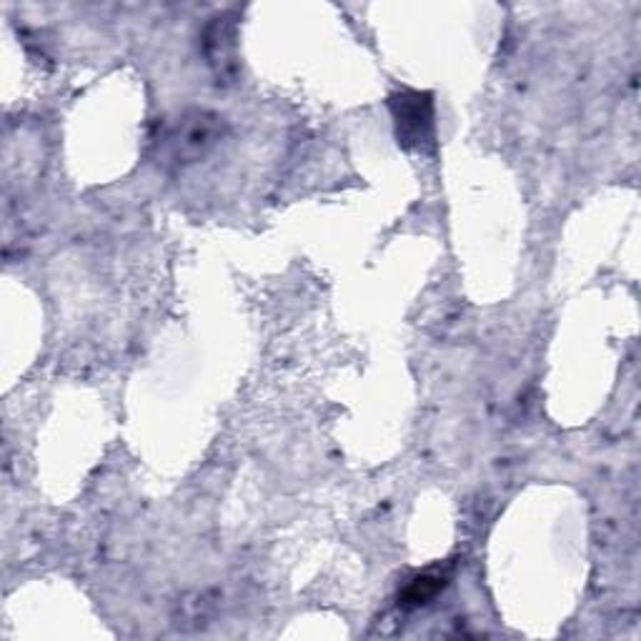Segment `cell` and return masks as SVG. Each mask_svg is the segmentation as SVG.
<instances>
[{
  "instance_id": "7a4b0ae2",
  "label": "cell",
  "mask_w": 641,
  "mask_h": 641,
  "mask_svg": "<svg viewBox=\"0 0 641 641\" xmlns=\"http://www.w3.org/2000/svg\"><path fill=\"white\" fill-rule=\"evenodd\" d=\"M446 586V577L442 573H424V577L413 579L411 584L407 586V592L401 594V606H424L432 602V598L442 592V589Z\"/></svg>"
},
{
  "instance_id": "6da1fadb",
  "label": "cell",
  "mask_w": 641,
  "mask_h": 641,
  "mask_svg": "<svg viewBox=\"0 0 641 641\" xmlns=\"http://www.w3.org/2000/svg\"><path fill=\"white\" fill-rule=\"evenodd\" d=\"M396 136L407 148L424 150L434 143V104L424 93H396L391 98Z\"/></svg>"
}]
</instances>
